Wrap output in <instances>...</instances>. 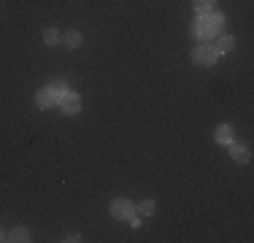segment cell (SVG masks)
I'll use <instances>...</instances> for the list:
<instances>
[{"label":"cell","mask_w":254,"mask_h":243,"mask_svg":"<svg viewBox=\"0 0 254 243\" xmlns=\"http://www.w3.org/2000/svg\"><path fill=\"white\" fill-rule=\"evenodd\" d=\"M222 24H225V16L219 14V11H208V14H200V19L195 22V35L197 38H214L216 33L222 30Z\"/></svg>","instance_id":"obj_1"},{"label":"cell","mask_w":254,"mask_h":243,"mask_svg":"<svg viewBox=\"0 0 254 243\" xmlns=\"http://www.w3.org/2000/svg\"><path fill=\"white\" fill-rule=\"evenodd\" d=\"M111 216L119 219V222H130V219L135 216V205H132L127 197H117L111 203Z\"/></svg>","instance_id":"obj_2"},{"label":"cell","mask_w":254,"mask_h":243,"mask_svg":"<svg viewBox=\"0 0 254 243\" xmlns=\"http://www.w3.org/2000/svg\"><path fill=\"white\" fill-rule=\"evenodd\" d=\"M216 57H219V52H216L214 46H208V44L197 46L195 52H192V62L195 65H214Z\"/></svg>","instance_id":"obj_3"},{"label":"cell","mask_w":254,"mask_h":243,"mask_svg":"<svg viewBox=\"0 0 254 243\" xmlns=\"http://www.w3.org/2000/svg\"><path fill=\"white\" fill-rule=\"evenodd\" d=\"M60 106H63V111L68 114V117H76V114L81 111V97L76 92H68L65 97H60Z\"/></svg>","instance_id":"obj_4"},{"label":"cell","mask_w":254,"mask_h":243,"mask_svg":"<svg viewBox=\"0 0 254 243\" xmlns=\"http://www.w3.org/2000/svg\"><path fill=\"white\" fill-rule=\"evenodd\" d=\"M230 157H233L235 162H249V149L241 143H230Z\"/></svg>","instance_id":"obj_5"},{"label":"cell","mask_w":254,"mask_h":243,"mask_svg":"<svg viewBox=\"0 0 254 243\" xmlns=\"http://www.w3.org/2000/svg\"><path fill=\"white\" fill-rule=\"evenodd\" d=\"M35 103H38V108H52V106H54V103H57V100H54L52 89L46 87V89H41V92L35 95Z\"/></svg>","instance_id":"obj_6"},{"label":"cell","mask_w":254,"mask_h":243,"mask_svg":"<svg viewBox=\"0 0 254 243\" xmlns=\"http://www.w3.org/2000/svg\"><path fill=\"white\" fill-rule=\"evenodd\" d=\"M216 143H225V146L233 143V127H230V124L216 127Z\"/></svg>","instance_id":"obj_7"},{"label":"cell","mask_w":254,"mask_h":243,"mask_svg":"<svg viewBox=\"0 0 254 243\" xmlns=\"http://www.w3.org/2000/svg\"><path fill=\"white\" fill-rule=\"evenodd\" d=\"M63 44L68 46V49H76V46H81V33H78V30H65V35H63Z\"/></svg>","instance_id":"obj_8"},{"label":"cell","mask_w":254,"mask_h":243,"mask_svg":"<svg viewBox=\"0 0 254 243\" xmlns=\"http://www.w3.org/2000/svg\"><path fill=\"white\" fill-rule=\"evenodd\" d=\"M49 89H52L54 100H60V97H65V95H68V84H65V81H54Z\"/></svg>","instance_id":"obj_9"},{"label":"cell","mask_w":254,"mask_h":243,"mask_svg":"<svg viewBox=\"0 0 254 243\" xmlns=\"http://www.w3.org/2000/svg\"><path fill=\"white\" fill-rule=\"evenodd\" d=\"M44 41H46V44H49V46H57L60 41H63V35H60V30L49 27V30H46V33H44Z\"/></svg>","instance_id":"obj_10"},{"label":"cell","mask_w":254,"mask_h":243,"mask_svg":"<svg viewBox=\"0 0 254 243\" xmlns=\"http://www.w3.org/2000/svg\"><path fill=\"white\" fill-rule=\"evenodd\" d=\"M5 241H16V243H25V241H30V233H27L25 227H16V230H14V233H11V235H8V238H5Z\"/></svg>","instance_id":"obj_11"},{"label":"cell","mask_w":254,"mask_h":243,"mask_svg":"<svg viewBox=\"0 0 254 243\" xmlns=\"http://www.w3.org/2000/svg\"><path fill=\"white\" fill-rule=\"evenodd\" d=\"M233 44H235V41H233V35H222V38L219 41H216V52H230V49H233Z\"/></svg>","instance_id":"obj_12"},{"label":"cell","mask_w":254,"mask_h":243,"mask_svg":"<svg viewBox=\"0 0 254 243\" xmlns=\"http://www.w3.org/2000/svg\"><path fill=\"white\" fill-rule=\"evenodd\" d=\"M195 11L197 14H208V11H214V0H195Z\"/></svg>","instance_id":"obj_13"},{"label":"cell","mask_w":254,"mask_h":243,"mask_svg":"<svg viewBox=\"0 0 254 243\" xmlns=\"http://www.w3.org/2000/svg\"><path fill=\"white\" fill-rule=\"evenodd\" d=\"M135 211H138L141 216H152V214H154V203H152V200H143L141 205H135Z\"/></svg>","instance_id":"obj_14"},{"label":"cell","mask_w":254,"mask_h":243,"mask_svg":"<svg viewBox=\"0 0 254 243\" xmlns=\"http://www.w3.org/2000/svg\"><path fill=\"white\" fill-rule=\"evenodd\" d=\"M0 241H5V233H3V230H0Z\"/></svg>","instance_id":"obj_15"}]
</instances>
